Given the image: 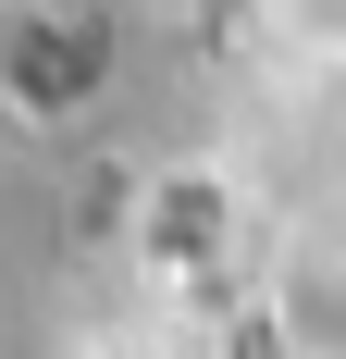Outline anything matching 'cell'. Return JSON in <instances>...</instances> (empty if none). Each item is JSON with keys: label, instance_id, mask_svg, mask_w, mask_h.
I'll list each match as a JSON object with an SVG mask.
<instances>
[{"label": "cell", "instance_id": "1", "mask_svg": "<svg viewBox=\"0 0 346 359\" xmlns=\"http://www.w3.org/2000/svg\"><path fill=\"white\" fill-rule=\"evenodd\" d=\"M284 25L310 37V50H346V0H284Z\"/></svg>", "mask_w": 346, "mask_h": 359}]
</instances>
